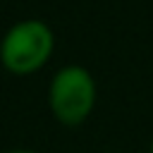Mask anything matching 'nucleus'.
<instances>
[{"instance_id":"obj_4","label":"nucleus","mask_w":153,"mask_h":153,"mask_svg":"<svg viewBox=\"0 0 153 153\" xmlns=\"http://www.w3.org/2000/svg\"><path fill=\"white\" fill-rule=\"evenodd\" d=\"M151 153H153V139H151Z\"/></svg>"},{"instance_id":"obj_3","label":"nucleus","mask_w":153,"mask_h":153,"mask_svg":"<svg viewBox=\"0 0 153 153\" xmlns=\"http://www.w3.org/2000/svg\"><path fill=\"white\" fill-rule=\"evenodd\" d=\"M5 153H38V151H29V148H17V151H5Z\"/></svg>"},{"instance_id":"obj_1","label":"nucleus","mask_w":153,"mask_h":153,"mask_svg":"<svg viewBox=\"0 0 153 153\" xmlns=\"http://www.w3.org/2000/svg\"><path fill=\"white\" fill-rule=\"evenodd\" d=\"M53 31L41 19H22L12 24L0 41V60L14 74L38 69L53 53Z\"/></svg>"},{"instance_id":"obj_2","label":"nucleus","mask_w":153,"mask_h":153,"mask_svg":"<svg viewBox=\"0 0 153 153\" xmlns=\"http://www.w3.org/2000/svg\"><path fill=\"white\" fill-rule=\"evenodd\" d=\"M48 100L53 115L65 124H79L88 117L96 103V84L86 67L65 65L60 67L48 88Z\"/></svg>"}]
</instances>
